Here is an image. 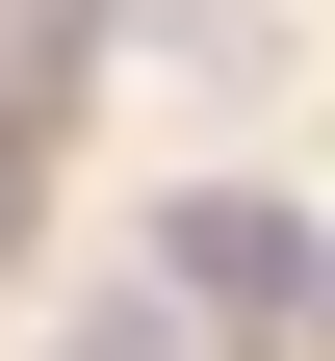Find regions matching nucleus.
Listing matches in <instances>:
<instances>
[{"label": "nucleus", "instance_id": "obj_3", "mask_svg": "<svg viewBox=\"0 0 335 361\" xmlns=\"http://www.w3.org/2000/svg\"><path fill=\"white\" fill-rule=\"evenodd\" d=\"M0 233H26V155H0Z\"/></svg>", "mask_w": 335, "mask_h": 361}, {"label": "nucleus", "instance_id": "obj_1", "mask_svg": "<svg viewBox=\"0 0 335 361\" xmlns=\"http://www.w3.org/2000/svg\"><path fill=\"white\" fill-rule=\"evenodd\" d=\"M155 284H181V310H232V336H258V310H310V233H284L258 180H207V207H181V233H155Z\"/></svg>", "mask_w": 335, "mask_h": 361}, {"label": "nucleus", "instance_id": "obj_2", "mask_svg": "<svg viewBox=\"0 0 335 361\" xmlns=\"http://www.w3.org/2000/svg\"><path fill=\"white\" fill-rule=\"evenodd\" d=\"M78 52H104V26H78V0H0V129L52 104V78H78Z\"/></svg>", "mask_w": 335, "mask_h": 361}]
</instances>
